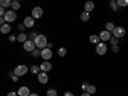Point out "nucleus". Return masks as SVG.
<instances>
[{"label":"nucleus","instance_id":"nucleus-1","mask_svg":"<svg viewBox=\"0 0 128 96\" xmlns=\"http://www.w3.org/2000/svg\"><path fill=\"white\" fill-rule=\"evenodd\" d=\"M34 42H35L36 49H44L48 45V37L45 35H37L34 38Z\"/></svg>","mask_w":128,"mask_h":96},{"label":"nucleus","instance_id":"nucleus-2","mask_svg":"<svg viewBox=\"0 0 128 96\" xmlns=\"http://www.w3.org/2000/svg\"><path fill=\"white\" fill-rule=\"evenodd\" d=\"M112 36H113V37H115V38H118V40L123 38V37L126 36V28H124V27H122V26L115 27V28L113 30V32H112Z\"/></svg>","mask_w":128,"mask_h":96},{"label":"nucleus","instance_id":"nucleus-3","mask_svg":"<svg viewBox=\"0 0 128 96\" xmlns=\"http://www.w3.org/2000/svg\"><path fill=\"white\" fill-rule=\"evenodd\" d=\"M3 18H4V20H5V23L16 22V19H17V13L14 12V10H8V12L4 13Z\"/></svg>","mask_w":128,"mask_h":96},{"label":"nucleus","instance_id":"nucleus-4","mask_svg":"<svg viewBox=\"0 0 128 96\" xmlns=\"http://www.w3.org/2000/svg\"><path fill=\"white\" fill-rule=\"evenodd\" d=\"M27 72H28V67H27V66H24V64H20V66H17V67H16V69L13 70V73L16 74V76H18V77L26 76Z\"/></svg>","mask_w":128,"mask_h":96},{"label":"nucleus","instance_id":"nucleus-5","mask_svg":"<svg viewBox=\"0 0 128 96\" xmlns=\"http://www.w3.org/2000/svg\"><path fill=\"white\" fill-rule=\"evenodd\" d=\"M106 52H108V46H106L105 42L100 41L99 44H96V54L100 55V56H102V55L106 54Z\"/></svg>","mask_w":128,"mask_h":96},{"label":"nucleus","instance_id":"nucleus-6","mask_svg":"<svg viewBox=\"0 0 128 96\" xmlns=\"http://www.w3.org/2000/svg\"><path fill=\"white\" fill-rule=\"evenodd\" d=\"M42 16H44V9H42L41 6H35L34 9H32L31 17L34 19H40V18H42Z\"/></svg>","mask_w":128,"mask_h":96},{"label":"nucleus","instance_id":"nucleus-7","mask_svg":"<svg viewBox=\"0 0 128 96\" xmlns=\"http://www.w3.org/2000/svg\"><path fill=\"white\" fill-rule=\"evenodd\" d=\"M40 56L44 59V60H50L52 58V50L49 49V48H44L41 49V52H40Z\"/></svg>","mask_w":128,"mask_h":96},{"label":"nucleus","instance_id":"nucleus-8","mask_svg":"<svg viewBox=\"0 0 128 96\" xmlns=\"http://www.w3.org/2000/svg\"><path fill=\"white\" fill-rule=\"evenodd\" d=\"M52 69V64L50 63V60H44L40 66V72H45V73H49L50 70Z\"/></svg>","mask_w":128,"mask_h":96},{"label":"nucleus","instance_id":"nucleus-9","mask_svg":"<svg viewBox=\"0 0 128 96\" xmlns=\"http://www.w3.org/2000/svg\"><path fill=\"white\" fill-rule=\"evenodd\" d=\"M23 49H24L27 52H32V51H34V50L36 49L34 40H27L26 42H23Z\"/></svg>","mask_w":128,"mask_h":96},{"label":"nucleus","instance_id":"nucleus-10","mask_svg":"<svg viewBox=\"0 0 128 96\" xmlns=\"http://www.w3.org/2000/svg\"><path fill=\"white\" fill-rule=\"evenodd\" d=\"M37 80L41 84H46L49 82V74L45 72H38L37 73Z\"/></svg>","mask_w":128,"mask_h":96},{"label":"nucleus","instance_id":"nucleus-11","mask_svg":"<svg viewBox=\"0 0 128 96\" xmlns=\"http://www.w3.org/2000/svg\"><path fill=\"white\" fill-rule=\"evenodd\" d=\"M110 37H112V32L106 31V30H102V31L100 32V35H99V38H100V41H102V42L109 41Z\"/></svg>","mask_w":128,"mask_h":96},{"label":"nucleus","instance_id":"nucleus-12","mask_svg":"<svg viewBox=\"0 0 128 96\" xmlns=\"http://www.w3.org/2000/svg\"><path fill=\"white\" fill-rule=\"evenodd\" d=\"M83 8H84V12L91 13V12H94V10H95V3L92 2V0H87V2L84 3Z\"/></svg>","mask_w":128,"mask_h":96},{"label":"nucleus","instance_id":"nucleus-13","mask_svg":"<svg viewBox=\"0 0 128 96\" xmlns=\"http://www.w3.org/2000/svg\"><path fill=\"white\" fill-rule=\"evenodd\" d=\"M23 26H24L26 28H31V27H34V26H35V19L32 18L31 16H30V17H26V18H24V20H23Z\"/></svg>","mask_w":128,"mask_h":96},{"label":"nucleus","instance_id":"nucleus-14","mask_svg":"<svg viewBox=\"0 0 128 96\" xmlns=\"http://www.w3.org/2000/svg\"><path fill=\"white\" fill-rule=\"evenodd\" d=\"M31 94V90L27 87V86H22V87H19L18 88V96H28Z\"/></svg>","mask_w":128,"mask_h":96},{"label":"nucleus","instance_id":"nucleus-15","mask_svg":"<svg viewBox=\"0 0 128 96\" xmlns=\"http://www.w3.org/2000/svg\"><path fill=\"white\" fill-rule=\"evenodd\" d=\"M10 31H12V27H10L9 23H4L3 26H0V32L4 34V35H8Z\"/></svg>","mask_w":128,"mask_h":96},{"label":"nucleus","instance_id":"nucleus-16","mask_svg":"<svg viewBox=\"0 0 128 96\" xmlns=\"http://www.w3.org/2000/svg\"><path fill=\"white\" fill-rule=\"evenodd\" d=\"M88 41H90V44H94V45L99 44V42H100L99 35H90V37H88Z\"/></svg>","mask_w":128,"mask_h":96},{"label":"nucleus","instance_id":"nucleus-17","mask_svg":"<svg viewBox=\"0 0 128 96\" xmlns=\"http://www.w3.org/2000/svg\"><path fill=\"white\" fill-rule=\"evenodd\" d=\"M28 40V36L24 34V32H22V34H19L18 35V37H17V41L18 42H20V44H23V42H26Z\"/></svg>","mask_w":128,"mask_h":96},{"label":"nucleus","instance_id":"nucleus-18","mask_svg":"<svg viewBox=\"0 0 128 96\" xmlns=\"http://www.w3.org/2000/svg\"><path fill=\"white\" fill-rule=\"evenodd\" d=\"M67 54H68V50L66 49V48H59L58 49V55L60 56V58H64V56H67Z\"/></svg>","mask_w":128,"mask_h":96},{"label":"nucleus","instance_id":"nucleus-19","mask_svg":"<svg viewBox=\"0 0 128 96\" xmlns=\"http://www.w3.org/2000/svg\"><path fill=\"white\" fill-rule=\"evenodd\" d=\"M116 5H118L119 8H126L128 6V0H115Z\"/></svg>","mask_w":128,"mask_h":96},{"label":"nucleus","instance_id":"nucleus-20","mask_svg":"<svg viewBox=\"0 0 128 96\" xmlns=\"http://www.w3.org/2000/svg\"><path fill=\"white\" fill-rule=\"evenodd\" d=\"M10 4H12V0H0V6L5 8H10Z\"/></svg>","mask_w":128,"mask_h":96},{"label":"nucleus","instance_id":"nucleus-21","mask_svg":"<svg viewBox=\"0 0 128 96\" xmlns=\"http://www.w3.org/2000/svg\"><path fill=\"white\" fill-rule=\"evenodd\" d=\"M81 20L82 22H88L90 20V13H87V12L81 13Z\"/></svg>","mask_w":128,"mask_h":96},{"label":"nucleus","instance_id":"nucleus-22","mask_svg":"<svg viewBox=\"0 0 128 96\" xmlns=\"http://www.w3.org/2000/svg\"><path fill=\"white\" fill-rule=\"evenodd\" d=\"M10 8H12V10H14V12L19 10V9H20V4H19V2H12V4H10Z\"/></svg>","mask_w":128,"mask_h":96},{"label":"nucleus","instance_id":"nucleus-23","mask_svg":"<svg viewBox=\"0 0 128 96\" xmlns=\"http://www.w3.org/2000/svg\"><path fill=\"white\" fill-rule=\"evenodd\" d=\"M84 92H87V94H90V95H94V94H96V86H94V84H88L87 90L84 91Z\"/></svg>","mask_w":128,"mask_h":96},{"label":"nucleus","instance_id":"nucleus-24","mask_svg":"<svg viewBox=\"0 0 128 96\" xmlns=\"http://www.w3.org/2000/svg\"><path fill=\"white\" fill-rule=\"evenodd\" d=\"M115 28V24L113 23V22H108L105 24V30L106 31H109V32H113V30Z\"/></svg>","mask_w":128,"mask_h":96},{"label":"nucleus","instance_id":"nucleus-25","mask_svg":"<svg viewBox=\"0 0 128 96\" xmlns=\"http://www.w3.org/2000/svg\"><path fill=\"white\" fill-rule=\"evenodd\" d=\"M46 96H58V91L55 88H50L46 91Z\"/></svg>","mask_w":128,"mask_h":96},{"label":"nucleus","instance_id":"nucleus-26","mask_svg":"<svg viewBox=\"0 0 128 96\" xmlns=\"http://www.w3.org/2000/svg\"><path fill=\"white\" fill-rule=\"evenodd\" d=\"M110 8H112L113 12H118V10H119V6L116 5L115 2H110Z\"/></svg>","mask_w":128,"mask_h":96},{"label":"nucleus","instance_id":"nucleus-27","mask_svg":"<svg viewBox=\"0 0 128 96\" xmlns=\"http://www.w3.org/2000/svg\"><path fill=\"white\" fill-rule=\"evenodd\" d=\"M30 70L34 73V74H37V73L40 72V67H38V66H32V67L30 68Z\"/></svg>","mask_w":128,"mask_h":96},{"label":"nucleus","instance_id":"nucleus-28","mask_svg":"<svg viewBox=\"0 0 128 96\" xmlns=\"http://www.w3.org/2000/svg\"><path fill=\"white\" fill-rule=\"evenodd\" d=\"M40 52H41V49H35L34 51L31 52V54H32V56H34V58H38L40 56Z\"/></svg>","mask_w":128,"mask_h":96},{"label":"nucleus","instance_id":"nucleus-29","mask_svg":"<svg viewBox=\"0 0 128 96\" xmlns=\"http://www.w3.org/2000/svg\"><path fill=\"white\" fill-rule=\"evenodd\" d=\"M109 41H110L112 46H113V45H118V44H119V40H118V38H115V37H113V36L109 38Z\"/></svg>","mask_w":128,"mask_h":96},{"label":"nucleus","instance_id":"nucleus-30","mask_svg":"<svg viewBox=\"0 0 128 96\" xmlns=\"http://www.w3.org/2000/svg\"><path fill=\"white\" fill-rule=\"evenodd\" d=\"M87 87H88V83H87V82H83V83H82V86H81V90L84 92V91L87 90Z\"/></svg>","mask_w":128,"mask_h":96},{"label":"nucleus","instance_id":"nucleus-31","mask_svg":"<svg viewBox=\"0 0 128 96\" xmlns=\"http://www.w3.org/2000/svg\"><path fill=\"white\" fill-rule=\"evenodd\" d=\"M112 51L116 54V52L119 51V46H118V45H113V46H112Z\"/></svg>","mask_w":128,"mask_h":96},{"label":"nucleus","instance_id":"nucleus-32","mask_svg":"<svg viewBox=\"0 0 128 96\" xmlns=\"http://www.w3.org/2000/svg\"><path fill=\"white\" fill-rule=\"evenodd\" d=\"M9 41H10V42H16V41H17V37H16L14 35H10V36H9Z\"/></svg>","mask_w":128,"mask_h":96},{"label":"nucleus","instance_id":"nucleus-33","mask_svg":"<svg viewBox=\"0 0 128 96\" xmlns=\"http://www.w3.org/2000/svg\"><path fill=\"white\" fill-rule=\"evenodd\" d=\"M12 81H13V82H18V81H19V77L16 76V74H13V76H12Z\"/></svg>","mask_w":128,"mask_h":96},{"label":"nucleus","instance_id":"nucleus-34","mask_svg":"<svg viewBox=\"0 0 128 96\" xmlns=\"http://www.w3.org/2000/svg\"><path fill=\"white\" fill-rule=\"evenodd\" d=\"M5 12H6V10H5V9H4L3 6H0V17H3Z\"/></svg>","mask_w":128,"mask_h":96},{"label":"nucleus","instance_id":"nucleus-35","mask_svg":"<svg viewBox=\"0 0 128 96\" xmlns=\"http://www.w3.org/2000/svg\"><path fill=\"white\" fill-rule=\"evenodd\" d=\"M36 36H37V34H36V32H32V34L30 35V38H31V40H34Z\"/></svg>","mask_w":128,"mask_h":96},{"label":"nucleus","instance_id":"nucleus-36","mask_svg":"<svg viewBox=\"0 0 128 96\" xmlns=\"http://www.w3.org/2000/svg\"><path fill=\"white\" fill-rule=\"evenodd\" d=\"M63 96H74V94H73V92L67 91V92H64V95H63Z\"/></svg>","mask_w":128,"mask_h":96},{"label":"nucleus","instance_id":"nucleus-37","mask_svg":"<svg viewBox=\"0 0 128 96\" xmlns=\"http://www.w3.org/2000/svg\"><path fill=\"white\" fill-rule=\"evenodd\" d=\"M18 28H19V30H20V31H22V32H23V31H24V30H26V27H24V26H23V23H22V24H19V26H18Z\"/></svg>","mask_w":128,"mask_h":96},{"label":"nucleus","instance_id":"nucleus-38","mask_svg":"<svg viewBox=\"0 0 128 96\" xmlns=\"http://www.w3.org/2000/svg\"><path fill=\"white\" fill-rule=\"evenodd\" d=\"M6 96H18V95H17V92H14V91H12V92H9V94H8Z\"/></svg>","mask_w":128,"mask_h":96},{"label":"nucleus","instance_id":"nucleus-39","mask_svg":"<svg viewBox=\"0 0 128 96\" xmlns=\"http://www.w3.org/2000/svg\"><path fill=\"white\" fill-rule=\"evenodd\" d=\"M5 23V20H4V18L3 17H0V26H3Z\"/></svg>","mask_w":128,"mask_h":96},{"label":"nucleus","instance_id":"nucleus-40","mask_svg":"<svg viewBox=\"0 0 128 96\" xmlns=\"http://www.w3.org/2000/svg\"><path fill=\"white\" fill-rule=\"evenodd\" d=\"M81 96H92V95H90V94H87V92H82Z\"/></svg>","mask_w":128,"mask_h":96},{"label":"nucleus","instance_id":"nucleus-41","mask_svg":"<svg viewBox=\"0 0 128 96\" xmlns=\"http://www.w3.org/2000/svg\"><path fill=\"white\" fill-rule=\"evenodd\" d=\"M28 96H40V95H38V94H30Z\"/></svg>","mask_w":128,"mask_h":96},{"label":"nucleus","instance_id":"nucleus-42","mask_svg":"<svg viewBox=\"0 0 128 96\" xmlns=\"http://www.w3.org/2000/svg\"><path fill=\"white\" fill-rule=\"evenodd\" d=\"M12 2H19V0H12Z\"/></svg>","mask_w":128,"mask_h":96},{"label":"nucleus","instance_id":"nucleus-43","mask_svg":"<svg viewBox=\"0 0 128 96\" xmlns=\"http://www.w3.org/2000/svg\"><path fill=\"white\" fill-rule=\"evenodd\" d=\"M110 2H115V0H110Z\"/></svg>","mask_w":128,"mask_h":96}]
</instances>
